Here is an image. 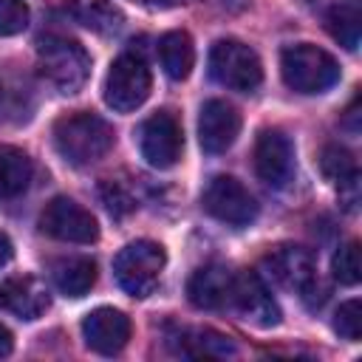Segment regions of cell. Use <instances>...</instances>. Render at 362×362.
I'll list each match as a JSON object with an SVG mask.
<instances>
[{
  "label": "cell",
  "instance_id": "2e32d148",
  "mask_svg": "<svg viewBox=\"0 0 362 362\" xmlns=\"http://www.w3.org/2000/svg\"><path fill=\"white\" fill-rule=\"evenodd\" d=\"M232 280H235V274L221 263L201 266L192 272V277L187 283V297L195 308H204V311L223 308V305H229Z\"/></svg>",
  "mask_w": 362,
  "mask_h": 362
},
{
  "label": "cell",
  "instance_id": "9c48e42d",
  "mask_svg": "<svg viewBox=\"0 0 362 362\" xmlns=\"http://www.w3.org/2000/svg\"><path fill=\"white\" fill-rule=\"evenodd\" d=\"M40 229L48 238H57L65 243H93L99 238L96 218L85 206H79L76 201H71L65 195L45 204V209L40 215Z\"/></svg>",
  "mask_w": 362,
  "mask_h": 362
},
{
  "label": "cell",
  "instance_id": "f1b7e54d",
  "mask_svg": "<svg viewBox=\"0 0 362 362\" xmlns=\"http://www.w3.org/2000/svg\"><path fill=\"white\" fill-rule=\"evenodd\" d=\"M11 348H14V339H11V331L0 322V359H6L8 354H11Z\"/></svg>",
  "mask_w": 362,
  "mask_h": 362
},
{
  "label": "cell",
  "instance_id": "83f0119b",
  "mask_svg": "<svg viewBox=\"0 0 362 362\" xmlns=\"http://www.w3.org/2000/svg\"><path fill=\"white\" fill-rule=\"evenodd\" d=\"M28 25V6L23 0H0V37H14Z\"/></svg>",
  "mask_w": 362,
  "mask_h": 362
},
{
  "label": "cell",
  "instance_id": "f546056e",
  "mask_svg": "<svg viewBox=\"0 0 362 362\" xmlns=\"http://www.w3.org/2000/svg\"><path fill=\"white\" fill-rule=\"evenodd\" d=\"M8 260H11V240L0 232V269H3Z\"/></svg>",
  "mask_w": 362,
  "mask_h": 362
},
{
  "label": "cell",
  "instance_id": "6da1fadb",
  "mask_svg": "<svg viewBox=\"0 0 362 362\" xmlns=\"http://www.w3.org/2000/svg\"><path fill=\"white\" fill-rule=\"evenodd\" d=\"M54 147L57 153L74 164L85 167L99 158H105L113 147V127L88 110H76L68 116H59L54 124Z\"/></svg>",
  "mask_w": 362,
  "mask_h": 362
},
{
  "label": "cell",
  "instance_id": "ffe728a7",
  "mask_svg": "<svg viewBox=\"0 0 362 362\" xmlns=\"http://www.w3.org/2000/svg\"><path fill=\"white\" fill-rule=\"evenodd\" d=\"M51 280L65 297H85L96 283V263L90 257H59L51 263Z\"/></svg>",
  "mask_w": 362,
  "mask_h": 362
},
{
  "label": "cell",
  "instance_id": "9a60e30c",
  "mask_svg": "<svg viewBox=\"0 0 362 362\" xmlns=\"http://www.w3.org/2000/svg\"><path fill=\"white\" fill-rule=\"evenodd\" d=\"M51 294L45 283L34 274L8 277L0 283V308L17 320H37L48 311Z\"/></svg>",
  "mask_w": 362,
  "mask_h": 362
},
{
  "label": "cell",
  "instance_id": "4fadbf2b",
  "mask_svg": "<svg viewBox=\"0 0 362 362\" xmlns=\"http://www.w3.org/2000/svg\"><path fill=\"white\" fill-rule=\"evenodd\" d=\"M82 337H85V345L90 351H96L102 356H113L130 339V320L124 311L110 308V305L93 308L82 320Z\"/></svg>",
  "mask_w": 362,
  "mask_h": 362
},
{
  "label": "cell",
  "instance_id": "8992f818",
  "mask_svg": "<svg viewBox=\"0 0 362 362\" xmlns=\"http://www.w3.org/2000/svg\"><path fill=\"white\" fill-rule=\"evenodd\" d=\"M105 102L116 113H130L141 107L150 96V68L139 54H122L110 62L105 76Z\"/></svg>",
  "mask_w": 362,
  "mask_h": 362
},
{
  "label": "cell",
  "instance_id": "484cf974",
  "mask_svg": "<svg viewBox=\"0 0 362 362\" xmlns=\"http://www.w3.org/2000/svg\"><path fill=\"white\" fill-rule=\"evenodd\" d=\"M99 198H102V204H105V209L113 215V218H124V215H130L133 209H136V198L130 195V189L122 184V181H102V187H99Z\"/></svg>",
  "mask_w": 362,
  "mask_h": 362
},
{
  "label": "cell",
  "instance_id": "4dcf8cb0",
  "mask_svg": "<svg viewBox=\"0 0 362 362\" xmlns=\"http://www.w3.org/2000/svg\"><path fill=\"white\" fill-rule=\"evenodd\" d=\"M164 3H189V0H164Z\"/></svg>",
  "mask_w": 362,
  "mask_h": 362
},
{
  "label": "cell",
  "instance_id": "30bf717a",
  "mask_svg": "<svg viewBox=\"0 0 362 362\" xmlns=\"http://www.w3.org/2000/svg\"><path fill=\"white\" fill-rule=\"evenodd\" d=\"M229 305L257 328H274L280 322V305L257 272H238L232 280Z\"/></svg>",
  "mask_w": 362,
  "mask_h": 362
},
{
  "label": "cell",
  "instance_id": "d6986e66",
  "mask_svg": "<svg viewBox=\"0 0 362 362\" xmlns=\"http://www.w3.org/2000/svg\"><path fill=\"white\" fill-rule=\"evenodd\" d=\"M320 170L328 181H334L339 187V192L345 195V206L354 209L356 206V189H359V173H356L354 156L339 144H328L320 156Z\"/></svg>",
  "mask_w": 362,
  "mask_h": 362
},
{
  "label": "cell",
  "instance_id": "5bb4252c",
  "mask_svg": "<svg viewBox=\"0 0 362 362\" xmlns=\"http://www.w3.org/2000/svg\"><path fill=\"white\" fill-rule=\"evenodd\" d=\"M240 133V113L223 102V99H209L204 102L201 107V116H198V141L204 147V153H226L235 139Z\"/></svg>",
  "mask_w": 362,
  "mask_h": 362
},
{
  "label": "cell",
  "instance_id": "3957f363",
  "mask_svg": "<svg viewBox=\"0 0 362 362\" xmlns=\"http://www.w3.org/2000/svg\"><path fill=\"white\" fill-rule=\"evenodd\" d=\"M283 82L297 93H325L339 82V62L320 45L297 42L280 54Z\"/></svg>",
  "mask_w": 362,
  "mask_h": 362
},
{
  "label": "cell",
  "instance_id": "277c9868",
  "mask_svg": "<svg viewBox=\"0 0 362 362\" xmlns=\"http://www.w3.org/2000/svg\"><path fill=\"white\" fill-rule=\"evenodd\" d=\"M164 266H167V255H164L161 243H156V240H133L116 255L113 274H116V283L127 294L147 297L158 286Z\"/></svg>",
  "mask_w": 362,
  "mask_h": 362
},
{
  "label": "cell",
  "instance_id": "603a6c76",
  "mask_svg": "<svg viewBox=\"0 0 362 362\" xmlns=\"http://www.w3.org/2000/svg\"><path fill=\"white\" fill-rule=\"evenodd\" d=\"M325 25H328L331 37L339 45H345L348 51H356L359 34H362V17H359V11L354 6H337V8H331L328 17H325Z\"/></svg>",
  "mask_w": 362,
  "mask_h": 362
},
{
  "label": "cell",
  "instance_id": "cb8c5ba5",
  "mask_svg": "<svg viewBox=\"0 0 362 362\" xmlns=\"http://www.w3.org/2000/svg\"><path fill=\"white\" fill-rule=\"evenodd\" d=\"M331 272H334V280L342 283V286H356L359 283L362 266H359V243L356 240H348L334 252Z\"/></svg>",
  "mask_w": 362,
  "mask_h": 362
},
{
  "label": "cell",
  "instance_id": "ac0fdd59",
  "mask_svg": "<svg viewBox=\"0 0 362 362\" xmlns=\"http://www.w3.org/2000/svg\"><path fill=\"white\" fill-rule=\"evenodd\" d=\"M65 11L71 14L74 23H79L82 28L102 34V37H110L124 25L122 8L110 0H68Z\"/></svg>",
  "mask_w": 362,
  "mask_h": 362
},
{
  "label": "cell",
  "instance_id": "44dd1931",
  "mask_svg": "<svg viewBox=\"0 0 362 362\" xmlns=\"http://www.w3.org/2000/svg\"><path fill=\"white\" fill-rule=\"evenodd\" d=\"M158 59H161V68L170 79H175V82L187 79L192 65H195L192 37L187 31H167L158 40Z\"/></svg>",
  "mask_w": 362,
  "mask_h": 362
},
{
  "label": "cell",
  "instance_id": "5b68a950",
  "mask_svg": "<svg viewBox=\"0 0 362 362\" xmlns=\"http://www.w3.org/2000/svg\"><path fill=\"white\" fill-rule=\"evenodd\" d=\"M209 74L218 85L229 90L249 93L263 79V65L257 54L240 40H218L209 51Z\"/></svg>",
  "mask_w": 362,
  "mask_h": 362
},
{
  "label": "cell",
  "instance_id": "7402d4cb",
  "mask_svg": "<svg viewBox=\"0 0 362 362\" xmlns=\"http://www.w3.org/2000/svg\"><path fill=\"white\" fill-rule=\"evenodd\" d=\"M31 175H34L31 158L11 144H0V198L23 195L31 184Z\"/></svg>",
  "mask_w": 362,
  "mask_h": 362
},
{
  "label": "cell",
  "instance_id": "4316f807",
  "mask_svg": "<svg viewBox=\"0 0 362 362\" xmlns=\"http://www.w3.org/2000/svg\"><path fill=\"white\" fill-rule=\"evenodd\" d=\"M334 331L348 342H359V337H362V305H359V300H348L337 308Z\"/></svg>",
  "mask_w": 362,
  "mask_h": 362
},
{
  "label": "cell",
  "instance_id": "7a4b0ae2",
  "mask_svg": "<svg viewBox=\"0 0 362 362\" xmlns=\"http://www.w3.org/2000/svg\"><path fill=\"white\" fill-rule=\"evenodd\" d=\"M37 68L40 76L57 93H76L90 76V57L88 51L68 37H45L37 45Z\"/></svg>",
  "mask_w": 362,
  "mask_h": 362
},
{
  "label": "cell",
  "instance_id": "7c38bea8",
  "mask_svg": "<svg viewBox=\"0 0 362 362\" xmlns=\"http://www.w3.org/2000/svg\"><path fill=\"white\" fill-rule=\"evenodd\" d=\"M255 173L269 187H286L294 175V147L283 130L266 127L255 139Z\"/></svg>",
  "mask_w": 362,
  "mask_h": 362
},
{
  "label": "cell",
  "instance_id": "ba28073f",
  "mask_svg": "<svg viewBox=\"0 0 362 362\" xmlns=\"http://www.w3.org/2000/svg\"><path fill=\"white\" fill-rule=\"evenodd\" d=\"M181 147H184L181 124L170 110H158V113H153L141 122L139 150H141V158L150 167H156V170L175 167V161L181 158Z\"/></svg>",
  "mask_w": 362,
  "mask_h": 362
},
{
  "label": "cell",
  "instance_id": "52a82bcc",
  "mask_svg": "<svg viewBox=\"0 0 362 362\" xmlns=\"http://www.w3.org/2000/svg\"><path fill=\"white\" fill-rule=\"evenodd\" d=\"M201 206L215 221L229 226H249L257 218L255 195L232 175H212L201 192Z\"/></svg>",
  "mask_w": 362,
  "mask_h": 362
},
{
  "label": "cell",
  "instance_id": "8fae6325",
  "mask_svg": "<svg viewBox=\"0 0 362 362\" xmlns=\"http://www.w3.org/2000/svg\"><path fill=\"white\" fill-rule=\"evenodd\" d=\"M263 269H266V277L272 283H277L280 288H286V291L305 294L320 283L317 280L314 255L308 249H303V246H280V249H274L272 255H266Z\"/></svg>",
  "mask_w": 362,
  "mask_h": 362
},
{
  "label": "cell",
  "instance_id": "e0dca14e",
  "mask_svg": "<svg viewBox=\"0 0 362 362\" xmlns=\"http://www.w3.org/2000/svg\"><path fill=\"white\" fill-rule=\"evenodd\" d=\"M170 345L175 354L192 356V359H223V356L238 354V348L229 337L209 331V328H184L175 337H170Z\"/></svg>",
  "mask_w": 362,
  "mask_h": 362
},
{
  "label": "cell",
  "instance_id": "d4e9b609",
  "mask_svg": "<svg viewBox=\"0 0 362 362\" xmlns=\"http://www.w3.org/2000/svg\"><path fill=\"white\" fill-rule=\"evenodd\" d=\"M28 110H31L28 93L20 85H11L6 76H0V122L28 119Z\"/></svg>",
  "mask_w": 362,
  "mask_h": 362
}]
</instances>
